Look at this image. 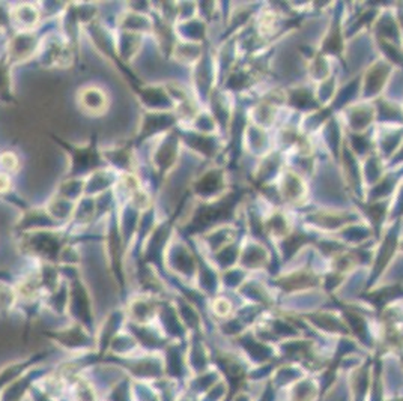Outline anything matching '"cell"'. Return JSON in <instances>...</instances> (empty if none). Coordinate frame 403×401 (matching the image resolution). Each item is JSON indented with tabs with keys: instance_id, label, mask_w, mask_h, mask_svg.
<instances>
[{
	"instance_id": "1",
	"label": "cell",
	"mask_w": 403,
	"mask_h": 401,
	"mask_svg": "<svg viewBox=\"0 0 403 401\" xmlns=\"http://www.w3.org/2000/svg\"><path fill=\"white\" fill-rule=\"evenodd\" d=\"M23 251L36 259L46 260V264L58 261L63 248L66 246L61 231L49 229H36L24 231L23 238Z\"/></svg>"
},
{
	"instance_id": "2",
	"label": "cell",
	"mask_w": 403,
	"mask_h": 401,
	"mask_svg": "<svg viewBox=\"0 0 403 401\" xmlns=\"http://www.w3.org/2000/svg\"><path fill=\"white\" fill-rule=\"evenodd\" d=\"M69 296H68V310L66 313L73 316V321L92 330V302L89 296V290L80 280L78 276H74L71 281H68Z\"/></svg>"
},
{
	"instance_id": "3",
	"label": "cell",
	"mask_w": 403,
	"mask_h": 401,
	"mask_svg": "<svg viewBox=\"0 0 403 401\" xmlns=\"http://www.w3.org/2000/svg\"><path fill=\"white\" fill-rule=\"evenodd\" d=\"M62 349L74 353H91L93 350V338L91 330L74 322L71 326L47 334Z\"/></svg>"
},
{
	"instance_id": "4",
	"label": "cell",
	"mask_w": 403,
	"mask_h": 401,
	"mask_svg": "<svg viewBox=\"0 0 403 401\" xmlns=\"http://www.w3.org/2000/svg\"><path fill=\"white\" fill-rule=\"evenodd\" d=\"M393 73V66L387 61L381 59L373 62L367 71L361 75V96L364 100L370 98H379L385 85L390 80Z\"/></svg>"
},
{
	"instance_id": "5",
	"label": "cell",
	"mask_w": 403,
	"mask_h": 401,
	"mask_svg": "<svg viewBox=\"0 0 403 401\" xmlns=\"http://www.w3.org/2000/svg\"><path fill=\"white\" fill-rule=\"evenodd\" d=\"M77 104L83 113L88 116H103L110 107L108 92L98 85H88L77 92Z\"/></svg>"
},
{
	"instance_id": "6",
	"label": "cell",
	"mask_w": 403,
	"mask_h": 401,
	"mask_svg": "<svg viewBox=\"0 0 403 401\" xmlns=\"http://www.w3.org/2000/svg\"><path fill=\"white\" fill-rule=\"evenodd\" d=\"M226 175L223 169L213 167L203 172L196 182L193 184V192L205 200H217L225 196Z\"/></svg>"
},
{
	"instance_id": "7",
	"label": "cell",
	"mask_w": 403,
	"mask_h": 401,
	"mask_svg": "<svg viewBox=\"0 0 403 401\" xmlns=\"http://www.w3.org/2000/svg\"><path fill=\"white\" fill-rule=\"evenodd\" d=\"M179 154V138L175 134L160 137L157 147L152 150V162L160 175L169 172L176 164Z\"/></svg>"
},
{
	"instance_id": "8",
	"label": "cell",
	"mask_w": 403,
	"mask_h": 401,
	"mask_svg": "<svg viewBox=\"0 0 403 401\" xmlns=\"http://www.w3.org/2000/svg\"><path fill=\"white\" fill-rule=\"evenodd\" d=\"M160 306L151 293L136 296L128 303V316L134 325H151L158 314Z\"/></svg>"
},
{
	"instance_id": "9",
	"label": "cell",
	"mask_w": 403,
	"mask_h": 401,
	"mask_svg": "<svg viewBox=\"0 0 403 401\" xmlns=\"http://www.w3.org/2000/svg\"><path fill=\"white\" fill-rule=\"evenodd\" d=\"M345 118L347 122V127L352 132L361 134L364 132L373 120L377 119V115H374V107L370 104H351L345 108Z\"/></svg>"
},
{
	"instance_id": "10",
	"label": "cell",
	"mask_w": 403,
	"mask_h": 401,
	"mask_svg": "<svg viewBox=\"0 0 403 401\" xmlns=\"http://www.w3.org/2000/svg\"><path fill=\"white\" fill-rule=\"evenodd\" d=\"M345 51V32L340 14H336V17L332 19L328 31L321 43V48L317 53L324 54V56H337L342 58Z\"/></svg>"
},
{
	"instance_id": "11",
	"label": "cell",
	"mask_w": 403,
	"mask_h": 401,
	"mask_svg": "<svg viewBox=\"0 0 403 401\" xmlns=\"http://www.w3.org/2000/svg\"><path fill=\"white\" fill-rule=\"evenodd\" d=\"M280 197L292 204H300L307 199V187H305L302 177L297 172H285L282 182L279 185Z\"/></svg>"
},
{
	"instance_id": "12",
	"label": "cell",
	"mask_w": 403,
	"mask_h": 401,
	"mask_svg": "<svg viewBox=\"0 0 403 401\" xmlns=\"http://www.w3.org/2000/svg\"><path fill=\"white\" fill-rule=\"evenodd\" d=\"M309 223L325 230H337L343 229L350 224H354L357 217L351 212H340V211H317L307 217Z\"/></svg>"
},
{
	"instance_id": "13",
	"label": "cell",
	"mask_w": 403,
	"mask_h": 401,
	"mask_svg": "<svg viewBox=\"0 0 403 401\" xmlns=\"http://www.w3.org/2000/svg\"><path fill=\"white\" fill-rule=\"evenodd\" d=\"M285 95H286V103L292 108L298 110V112L313 113L322 107L316 100V93L312 92L307 86L290 88L285 92Z\"/></svg>"
},
{
	"instance_id": "14",
	"label": "cell",
	"mask_w": 403,
	"mask_h": 401,
	"mask_svg": "<svg viewBox=\"0 0 403 401\" xmlns=\"http://www.w3.org/2000/svg\"><path fill=\"white\" fill-rule=\"evenodd\" d=\"M36 38L29 32H21L11 41L8 58L11 62H23L32 58L36 51Z\"/></svg>"
},
{
	"instance_id": "15",
	"label": "cell",
	"mask_w": 403,
	"mask_h": 401,
	"mask_svg": "<svg viewBox=\"0 0 403 401\" xmlns=\"http://www.w3.org/2000/svg\"><path fill=\"white\" fill-rule=\"evenodd\" d=\"M69 401H100L93 383L81 375H74L66 379Z\"/></svg>"
},
{
	"instance_id": "16",
	"label": "cell",
	"mask_w": 403,
	"mask_h": 401,
	"mask_svg": "<svg viewBox=\"0 0 403 401\" xmlns=\"http://www.w3.org/2000/svg\"><path fill=\"white\" fill-rule=\"evenodd\" d=\"M340 158L343 161L345 181L355 192H361V182H363V175H361L359 162H358V158L352 154V150L347 147L346 142H343Z\"/></svg>"
},
{
	"instance_id": "17",
	"label": "cell",
	"mask_w": 403,
	"mask_h": 401,
	"mask_svg": "<svg viewBox=\"0 0 403 401\" xmlns=\"http://www.w3.org/2000/svg\"><path fill=\"white\" fill-rule=\"evenodd\" d=\"M374 115H377V120L382 122V125H394V127H403V110L399 104H396L392 100L387 98H377L374 100Z\"/></svg>"
},
{
	"instance_id": "18",
	"label": "cell",
	"mask_w": 403,
	"mask_h": 401,
	"mask_svg": "<svg viewBox=\"0 0 403 401\" xmlns=\"http://www.w3.org/2000/svg\"><path fill=\"white\" fill-rule=\"evenodd\" d=\"M373 29H374V35H377V39H384L396 46L400 44L402 32H400L399 23L394 19L393 14L384 12L381 14V16H378L377 21H374Z\"/></svg>"
},
{
	"instance_id": "19",
	"label": "cell",
	"mask_w": 403,
	"mask_h": 401,
	"mask_svg": "<svg viewBox=\"0 0 403 401\" xmlns=\"http://www.w3.org/2000/svg\"><path fill=\"white\" fill-rule=\"evenodd\" d=\"M277 286L285 292H297L317 286V276L312 271H295L277 280Z\"/></svg>"
},
{
	"instance_id": "20",
	"label": "cell",
	"mask_w": 403,
	"mask_h": 401,
	"mask_svg": "<svg viewBox=\"0 0 403 401\" xmlns=\"http://www.w3.org/2000/svg\"><path fill=\"white\" fill-rule=\"evenodd\" d=\"M19 299L24 302H35L41 295H46L43 281H41V275L38 272H29L21 276L20 281L16 286Z\"/></svg>"
},
{
	"instance_id": "21",
	"label": "cell",
	"mask_w": 403,
	"mask_h": 401,
	"mask_svg": "<svg viewBox=\"0 0 403 401\" xmlns=\"http://www.w3.org/2000/svg\"><path fill=\"white\" fill-rule=\"evenodd\" d=\"M11 20L21 32H29L41 20V14L32 4H20L11 11Z\"/></svg>"
},
{
	"instance_id": "22",
	"label": "cell",
	"mask_w": 403,
	"mask_h": 401,
	"mask_svg": "<svg viewBox=\"0 0 403 401\" xmlns=\"http://www.w3.org/2000/svg\"><path fill=\"white\" fill-rule=\"evenodd\" d=\"M358 209L363 212V215L369 219V223L372 224V227L379 231L381 226L384 223V219L387 218L388 214V207H390V200H379V202H357Z\"/></svg>"
},
{
	"instance_id": "23",
	"label": "cell",
	"mask_w": 403,
	"mask_h": 401,
	"mask_svg": "<svg viewBox=\"0 0 403 401\" xmlns=\"http://www.w3.org/2000/svg\"><path fill=\"white\" fill-rule=\"evenodd\" d=\"M397 230H399V223L385 236V241H384L381 250H379V253L377 256V260H374L373 278H377V276H379V274L385 269V266L390 264L392 256L394 254L396 248H397Z\"/></svg>"
},
{
	"instance_id": "24",
	"label": "cell",
	"mask_w": 403,
	"mask_h": 401,
	"mask_svg": "<svg viewBox=\"0 0 403 401\" xmlns=\"http://www.w3.org/2000/svg\"><path fill=\"white\" fill-rule=\"evenodd\" d=\"M379 152L385 158H393L403 143V127L385 128L379 135Z\"/></svg>"
},
{
	"instance_id": "25",
	"label": "cell",
	"mask_w": 403,
	"mask_h": 401,
	"mask_svg": "<svg viewBox=\"0 0 403 401\" xmlns=\"http://www.w3.org/2000/svg\"><path fill=\"white\" fill-rule=\"evenodd\" d=\"M176 246L169 248L168 254V261L170 266L183 274H190L194 271V259L191 253L187 250V246L184 244H175Z\"/></svg>"
},
{
	"instance_id": "26",
	"label": "cell",
	"mask_w": 403,
	"mask_h": 401,
	"mask_svg": "<svg viewBox=\"0 0 403 401\" xmlns=\"http://www.w3.org/2000/svg\"><path fill=\"white\" fill-rule=\"evenodd\" d=\"M202 46L198 43H190V41H176L173 53L178 62L184 65H196L202 58Z\"/></svg>"
},
{
	"instance_id": "27",
	"label": "cell",
	"mask_w": 403,
	"mask_h": 401,
	"mask_svg": "<svg viewBox=\"0 0 403 401\" xmlns=\"http://www.w3.org/2000/svg\"><path fill=\"white\" fill-rule=\"evenodd\" d=\"M280 165H282L280 152H272V154L263 158L256 173V184L259 187L268 185V182L277 175V172L280 170Z\"/></svg>"
},
{
	"instance_id": "28",
	"label": "cell",
	"mask_w": 403,
	"mask_h": 401,
	"mask_svg": "<svg viewBox=\"0 0 403 401\" xmlns=\"http://www.w3.org/2000/svg\"><path fill=\"white\" fill-rule=\"evenodd\" d=\"M324 140L327 143V146L330 147V150L332 152L337 160H340V152L343 147V138H342V130H340V123L337 122L336 118H330L325 123H324Z\"/></svg>"
},
{
	"instance_id": "29",
	"label": "cell",
	"mask_w": 403,
	"mask_h": 401,
	"mask_svg": "<svg viewBox=\"0 0 403 401\" xmlns=\"http://www.w3.org/2000/svg\"><path fill=\"white\" fill-rule=\"evenodd\" d=\"M361 175H363V181L372 188L373 185H377L382 176H384V165H382V160L374 155L370 154L366 157L364 164H363V169H361Z\"/></svg>"
},
{
	"instance_id": "30",
	"label": "cell",
	"mask_w": 403,
	"mask_h": 401,
	"mask_svg": "<svg viewBox=\"0 0 403 401\" xmlns=\"http://www.w3.org/2000/svg\"><path fill=\"white\" fill-rule=\"evenodd\" d=\"M397 179H399V175H394V173L384 175L381 181L370 188L369 202H379V200L390 197V194L397 187Z\"/></svg>"
},
{
	"instance_id": "31",
	"label": "cell",
	"mask_w": 403,
	"mask_h": 401,
	"mask_svg": "<svg viewBox=\"0 0 403 401\" xmlns=\"http://www.w3.org/2000/svg\"><path fill=\"white\" fill-rule=\"evenodd\" d=\"M346 145L352 150V154L358 157H367L372 154V140L364 134H357V132H350L346 138Z\"/></svg>"
},
{
	"instance_id": "32",
	"label": "cell",
	"mask_w": 403,
	"mask_h": 401,
	"mask_svg": "<svg viewBox=\"0 0 403 401\" xmlns=\"http://www.w3.org/2000/svg\"><path fill=\"white\" fill-rule=\"evenodd\" d=\"M17 302H19L17 288L5 281H0V316L4 317L8 316L17 307Z\"/></svg>"
},
{
	"instance_id": "33",
	"label": "cell",
	"mask_w": 403,
	"mask_h": 401,
	"mask_svg": "<svg viewBox=\"0 0 403 401\" xmlns=\"http://www.w3.org/2000/svg\"><path fill=\"white\" fill-rule=\"evenodd\" d=\"M312 238L309 236V234H305L302 231H294V233H289L287 236L283 239L282 242V253H283V257L286 260H289L292 256H294L297 253V250H300V248L304 245V244H307L310 242Z\"/></svg>"
},
{
	"instance_id": "34",
	"label": "cell",
	"mask_w": 403,
	"mask_h": 401,
	"mask_svg": "<svg viewBox=\"0 0 403 401\" xmlns=\"http://www.w3.org/2000/svg\"><path fill=\"white\" fill-rule=\"evenodd\" d=\"M265 230L277 238H286L290 233V226L287 218L280 211H277L267 219Z\"/></svg>"
},
{
	"instance_id": "35",
	"label": "cell",
	"mask_w": 403,
	"mask_h": 401,
	"mask_svg": "<svg viewBox=\"0 0 403 401\" xmlns=\"http://www.w3.org/2000/svg\"><path fill=\"white\" fill-rule=\"evenodd\" d=\"M191 147H194V150L200 152V154L205 157H213L215 155V150H217L215 138L214 135L200 134V132L191 134Z\"/></svg>"
},
{
	"instance_id": "36",
	"label": "cell",
	"mask_w": 403,
	"mask_h": 401,
	"mask_svg": "<svg viewBox=\"0 0 403 401\" xmlns=\"http://www.w3.org/2000/svg\"><path fill=\"white\" fill-rule=\"evenodd\" d=\"M309 73L315 80L321 81V83L325 81L327 78H330L331 77V68H330V63L327 61V56H324V54H321V53H317L316 56L310 61Z\"/></svg>"
},
{
	"instance_id": "37",
	"label": "cell",
	"mask_w": 403,
	"mask_h": 401,
	"mask_svg": "<svg viewBox=\"0 0 403 401\" xmlns=\"http://www.w3.org/2000/svg\"><path fill=\"white\" fill-rule=\"evenodd\" d=\"M377 44L384 54V61H387L392 66L403 68V50H400L399 46L384 39H377Z\"/></svg>"
},
{
	"instance_id": "38",
	"label": "cell",
	"mask_w": 403,
	"mask_h": 401,
	"mask_svg": "<svg viewBox=\"0 0 403 401\" xmlns=\"http://www.w3.org/2000/svg\"><path fill=\"white\" fill-rule=\"evenodd\" d=\"M255 77L253 73L248 69H238V71L229 75L228 80V88L232 90H243L248 86H252Z\"/></svg>"
},
{
	"instance_id": "39",
	"label": "cell",
	"mask_w": 403,
	"mask_h": 401,
	"mask_svg": "<svg viewBox=\"0 0 403 401\" xmlns=\"http://www.w3.org/2000/svg\"><path fill=\"white\" fill-rule=\"evenodd\" d=\"M267 254L263 251V248L259 246L257 244L250 245L247 248V251L243 254V264L248 268H257L265 264Z\"/></svg>"
},
{
	"instance_id": "40",
	"label": "cell",
	"mask_w": 403,
	"mask_h": 401,
	"mask_svg": "<svg viewBox=\"0 0 403 401\" xmlns=\"http://www.w3.org/2000/svg\"><path fill=\"white\" fill-rule=\"evenodd\" d=\"M235 231L233 230H230V229H218V230H215V231H211V233H208L206 234V239H208V242L211 244V246H213V250H215V251H218V250H223L225 246H228V242L229 241H232L233 239V234Z\"/></svg>"
},
{
	"instance_id": "41",
	"label": "cell",
	"mask_w": 403,
	"mask_h": 401,
	"mask_svg": "<svg viewBox=\"0 0 403 401\" xmlns=\"http://www.w3.org/2000/svg\"><path fill=\"white\" fill-rule=\"evenodd\" d=\"M19 167H20V160L14 152L6 150L0 154V172L9 175L12 172H17Z\"/></svg>"
},
{
	"instance_id": "42",
	"label": "cell",
	"mask_w": 403,
	"mask_h": 401,
	"mask_svg": "<svg viewBox=\"0 0 403 401\" xmlns=\"http://www.w3.org/2000/svg\"><path fill=\"white\" fill-rule=\"evenodd\" d=\"M248 145L253 147V150H260L265 146V134L262 132V128L253 123L252 127H248Z\"/></svg>"
},
{
	"instance_id": "43",
	"label": "cell",
	"mask_w": 403,
	"mask_h": 401,
	"mask_svg": "<svg viewBox=\"0 0 403 401\" xmlns=\"http://www.w3.org/2000/svg\"><path fill=\"white\" fill-rule=\"evenodd\" d=\"M8 96H11L9 69L6 63H0V98L8 100Z\"/></svg>"
},
{
	"instance_id": "44",
	"label": "cell",
	"mask_w": 403,
	"mask_h": 401,
	"mask_svg": "<svg viewBox=\"0 0 403 401\" xmlns=\"http://www.w3.org/2000/svg\"><path fill=\"white\" fill-rule=\"evenodd\" d=\"M213 310H214V314L218 316V317H223V319H226V317L232 313V306H230V302L225 298H217L213 303Z\"/></svg>"
},
{
	"instance_id": "45",
	"label": "cell",
	"mask_w": 403,
	"mask_h": 401,
	"mask_svg": "<svg viewBox=\"0 0 403 401\" xmlns=\"http://www.w3.org/2000/svg\"><path fill=\"white\" fill-rule=\"evenodd\" d=\"M11 185L12 182H11L9 175L0 172V194H6V192H9Z\"/></svg>"
},
{
	"instance_id": "46",
	"label": "cell",
	"mask_w": 403,
	"mask_h": 401,
	"mask_svg": "<svg viewBox=\"0 0 403 401\" xmlns=\"http://www.w3.org/2000/svg\"><path fill=\"white\" fill-rule=\"evenodd\" d=\"M393 209H396V215L403 214V185L399 187V189H397V196H396V200H394Z\"/></svg>"
},
{
	"instance_id": "47",
	"label": "cell",
	"mask_w": 403,
	"mask_h": 401,
	"mask_svg": "<svg viewBox=\"0 0 403 401\" xmlns=\"http://www.w3.org/2000/svg\"><path fill=\"white\" fill-rule=\"evenodd\" d=\"M397 23L400 27V32H403V4L397 5Z\"/></svg>"
},
{
	"instance_id": "48",
	"label": "cell",
	"mask_w": 403,
	"mask_h": 401,
	"mask_svg": "<svg viewBox=\"0 0 403 401\" xmlns=\"http://www.w3.org/2000/svg\"><path fill=\"white\" fill-rule=\"evenodd\" d=\"M399 162H403V143L394 154V157L392 158V164H399Z\"/></svg>"
}]
</instances>
